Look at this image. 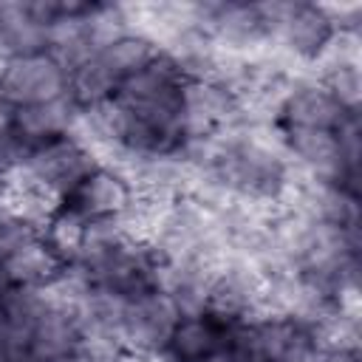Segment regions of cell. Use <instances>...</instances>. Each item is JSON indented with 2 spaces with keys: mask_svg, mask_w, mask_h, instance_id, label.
Listing matches in <instances>:
<instances>
[{
  "mask_svg": "<svg viewBox=\"0 0 362 362\" xmlns=\"http://www.w3.org/2000/svg\"><path fill=\"white\" fill-rule=\"evenodd\" d=\"M178 322V314L170 297L158 288H141L127 297L116 339L124 351L161 354L167 351V339Z\"/></svg>",
  "mask_w": 362,
  "mask_h": 362,
  "instance_id": "cell-1",
  "label": "cell"
},
{
  "mask_svg": "<svg viewBox=\"0 0 362 362\" xmlns=\"http://www.w3.org/2000/svg\"><path fill=\"white\" fill-rule=\"evenodd\" d=\"M68 93V74L48 57H8L0 59V105L14 110L37 102H48Z\"/></svg>",
  "mask_w": 362,
  "mask_h": 362,
  "instance_id": "cell-2",
  "label": "cell"
},
{
  "mask_svg": "<svg viewBox=\"0 0 362 362\" xmlns=\"http://www.w3.org/2000/svg\"><path fill=\"white\" fill-rule=\"evenodd\" d=\"M25 167L34 175H40L54 192H59V198H65L85 181V175L96 164L74 139L59 136V139L34 144L25 158Z\"/></svg>",
  "mask_w": 362,
  "mask_h": 362,
  "instance_id": "cell-3",
  "label": "cell"
},
{
  "mask_svg": "<svg viewBox=\"0 0 362 362\" xmlns=\"http://www.w3.org/2000/svg\"><path fill=\"white\" fill-rule=\"evenodd\" d=\"M331 23L322 17L317 3H288L283 17L272 28V42L280 45L286 54H291L300 62H311L325 40L331 37Z\"/></svg>",
  "mask_w": 362,
  "mask_h": 362,
  "instance_id": "cell-4",
  "label": "cell"
},
{
  "mask_svg": "<svg viewBox=\"0 0 362 362\" xmlns=\"http://www.w3.org/2000/svg\"><path fill=\"white\" fill-rule=\"evenodd\" d=\"M342 116H345V110L337 105V99L328 93V88L311 76L294 79L283 99V107H280V119L286 122V127L334 130Z\"/></svg>",
  "mask_w": 362,
  "mask_h": 362,
  "instance_id": "cell-5",
  "label": "cell"
},
{
  "mask_svg": "<svg viewBox=\"0 0 362 362\" xmlns=\"http://www.w3.org/2000/svg\"><path fill=\"white\" fill-rule=\"evenodd\" d=\"M130 184L110 167H93L85 181L71 192V198L76 201L74 209L79 215L90 218H119L127 204H130Z\"/></svg>",
  "mask_w": 362,
  "mask_h": 362,
  "instance_id": "cell-6",
  "label": "cell"
},
{
  "mask_svg": "<svg viewBox=\"0 0 362 362\" xmlns=\"http://www.w3.org/2000/svg\"><path fill=\"white\" fill-rule=\"evenodd\" d=\"M76 110H79V105L71 99V93H65V96H57V99H48V102L14 107L11 110V127L25 141L42 144V141L68 136Z\"/></svg>",
  "mask_w": 362,
  "mask_h": 362,
  "instance_id": "cell-7",
  "label": "cell"
},
{
  "mask_svg": "<svg viewBox=\"0 0 362 362\" xmlns=\"http://www.w3.org/2000/svg\"><path fill=\"white\" fill-rule=\"evenodd\" d=\"M45 23L31 14L23 0L0 3V59L45 54Z\"/></svg>",
  "mask_w": 362,
  "mask_h": 362,
  "instance_id": "cell-8",
  "label": "cell"
},
{
  "mask_svg": "<svg viewBox=\"0 0 362 362\" xmlns=\"http://www.w3.org/2000/svg\"><path fill=\"white\" fill-rule=\"evenodd\" d=\"M3 269L17 286H48L62 269V257L45 243V238H31L3 257Z\"/></svg>",
  "mask_w": 362,
  "mask_h": 362,
  "instance_id": "cell-9",
  "label": "cell"
},
{
  "mask_svg": "<svg viewBox=\"0 0 362 362\" xmlns=\"http://www.w3.org/2000/svg\"><path fill=\"white\" fill-rule=\"evenodd\" d=\"M79 345V322L76 317L59 311V308H45L42 317L31 328V354L59 362L71 356Z\"/></svg>",
  "mask_w": 362,
  "mask_h": 362,
  "instance_id": "cell-10",
  "label": "cell"
},
{
  "mask_svg": "<svg viewBox=\"0 0 362 362\" xmlns=\"http://www.w3.org/2000/svg\"><path fill=\"white\" fill-rule=\"evenodd\" d=\"M116 88H119V76L105 65L99 54L88 57L68 74V93L79 107L110 102L116 96Z\"/></svg>",
  "mask_w": 362,
  "mask_h": 362,
  "instance_id": "cell-11",
  "label": "cell"
},
{
  "mask_svg": "<svg viewBox=\"0 0 362 362\" xmlns=\"http://www.w3.org/2000/svg\"><path fill=\"white\" fill-rule=\"evenodd\" d=\"M218 345H221V331L209 317L178 320L167 339V354L178 362H195L198 356L209 354Z\"/></svg>",
  "mask_w": 362,
  "mask_h": 362,
  "instance_id": "cell-12",
  "label": "cell"
},
{
  "mask_svg": "<svg viewBox=\"0 0 362 362\" xmlns=\"http://www.w3.org/2000/svg\"><path fill=\"white\" fill-rule=\"evenodd\" d=\"M99 57L105 59V65H107V68L119 76V82H122L124 76L139 74L141 68H147V65L158 57V48H156L147 37L130 31L127 37H122L119 42H113L110 48H105Z\"/></svg>",
  "mask_w": 362,
  "mask_h": 362,
  "instance_id": "cell-13",
  "label": "cell"
},
{
  "mask_svg": "<svg viewBox=\"0 0 362 362\" xmlns=\"http://www.w3.org/2000/svg\"><path fill=\"white\" fill-rule=\"evenodd\" d=\"M85 226H88V218L79 215L74 206H59L51 221H48V235H45V243L65 260H76L79 255V246H82V238H85Z\"/></svg>",
  "mask_w": 362,
  "mask_h": 362,
  "instance_id": "cell-14",
  "label": "cell"
},
{
  "mask_svg": "<svg viewBox=\"0 0 362 362\" xmlns=\"http://www.w3.org/2000/svg\"><path fill=\"white\" fill-rule=\"evenodd\" d=\"M85 31L93 54H102L113 42L130 34V23L122 11V6H88L85 11Z\"/></svg>",
  "mask_w": 362,
  "mask_h": 362,
  "instance_id": "cell-15",
  "label": "cell"
},
{
  "mask_svg": "<svg viewBox=\"0 0 362 362\" xmlns=\"http://www.w3.org/2000/svg\"><path fill=\"white\" fill-rule=\"evenodd\" d=\"M48 308V300H45V291L42 286H11L6 291V297L0 300V314L11 322V325H20V328H34V322L42 317V311Z\"/></svg>",
  "mask_w": 362,
  "mask_h": 362,
  "instance_id": "cell-16",
  "label": "cell"
},
{
  "mask_svg": "<svg viewBox=\"0 0 362 362\" xmlns=\"http://www.w3.org/2000/svg\"><path fill=\"white\" fill-rule=\"evenodd\" d=\"M320 82L328 88V93L337 99V105L345 113H356L359 99H362L359 68H337V71H328L325 76H320Z\"/></svg>",
  "mask_w": 362,
  "mask_h": 362,
  "instance_id": "cell-17",
  "label": "cell"
},
{
  "mask_svg": "<svg viewBox=\"0 0 362 362\" xmlns=\"http://www.w3.org/2000/svg\"><path fill=\"white\" fill-rule=\"evenodd\" d=\"M337 136V147H339V158L345 164L348 178H356V167H359V150H362V133H359V119L356 113H345L339 119V124L334 127Z\"/></svg>",
  "mask_w": 362,
  "mask_h": 362,
  "instance_id": "cell-18",
  "label": "cell"
},
{
  "mask_svg": "<svg viewBox=\"0 0 362 362\" xmlns=\"http://www.w3.org/2000/svg\"><path fill=\"white\" fill-rule=\"evenodd\" d=\"M195 362H235V356H232V351H229V348H223V345H218V348H212L209 354H204V356H198Z\"/></svg>",
  "mask_w": 362,
  "mask_h": 362,
  "instance_id": "cell-19",
  "label": "cell"
},
{
  "mask_svg": "<svg viewBox=\"0 0 362 362\" xmlns=\"http://www.w3.org/2000/svg\"><path fill=\"white\" fill-rule=\"evenodd\" d=\"M11 286H14V283H11V277H8V272L3 269V260H0V300L6 297V291H8Z\"/></svg>",
  "mask_w": 362,
  "mask_h": 362,
  "instance_id": "cell-20",
  "label": "cell"
},
{
  "mask_svg": "<svg viewBox=\"0 0 362 362\" xmlns=\"http://www.w3.org/2000/svg\"><path fill=\"white\" fill-rule=\"evenodd\" d=\"M59 362H90L85 354H79V351H74L71 356H65V359H59Z\"/></svg>",
  "mask_w": 362,
  "mask_h": 362,
  "instance_id": "cell-21",
  "label": "cell"
},
{
  "mask_svg": "<svg viewBox=\"0 0 362 362\" xmlns=\"http://www.w3.org/2000/svg\"><path fill=\"white\" fill-rule=\"evenodd\" d=\"M23 362H51V359H42V356H37V354H28Z\"/></svg>",
  "mask_w": 362,
  "mask_h": 362,
  "instance_id": "cell-22",
  "label": "cell"
},
{
  "mask_svg": "<svg viewBox=\"0 0 362 362\" xmlns=\"http://www.w3.org/2000/svg\"><path fill=\"white\" fill-rule=\"evenodd\" d=\"M161 362H178V359H173L170 354H164V356H161Z\"/></svg>",
  "mask_w": 362,
  "mask_h": 362,
  "instance_id": "cell-23",
  "label": "cell"
},
{
  "mask_svg": "<svg viewBox=\"0 0 362 362\" xmlns=\"http://www.w3.org/2000/svg\"><path fill=\"white\" fill-rule=\"evenodd\" d=\"M0 195H3V170H0Z\"/></svg>",
  "mask_w": 362,
  "mask_h": 362,
  "instance_id": "cell-24",
  "label": "cell"
}]
</instances>
